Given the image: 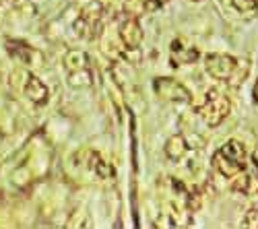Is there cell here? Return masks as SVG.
I'll use <instances>...</instances> for the list:
<instances>
[{
  "mask_svg": "<svg viewBox=\"0 0 258 229\" xmlns=\"http://www.w3.org/2000/svg\"><path fill=\"white\" fill-rule=\"evenodd\" d=\"M165 3H167V0H124V7L128 9V13L135 15L137 11H147V13L157 11Z\"/></svg>",
  "mask_w": 258,
  "mask_h": 229,
  "instance_id": "12",
  "label": "cell"
},
{
  "mask_svg": "<svg viewBox=\"0 0 258 229\" xmlns=\"http://www.w3.org/2000/svg\"><path fill=\"white\" fill-rule=\"evenodd\" d=\"M188 153V142L182 134H174L169 136L167 142H165V155L171 159V161H182Z\"/></svg>",
  "mask_w": 258,
  "mask_h": 229,
  "instance_id": "11",
  "label": "cell"
},
{
  "mask_svg": "<svg viewBox=\"0 0 258 229\" xmlns=\"http://www.w3.org/2000/svg\"><path fill=\"white\" fill-rule=\"evenodd\" d=\"M153 89L163 101H174V103H188L192 99V93L182 85L180 81L169 79V77H159L153 81Z\"/></svg>",
  "mask_w": 258,
  "mask_h": 229,
  "instance_id": "6",
  "label": "cell"
},
{
  "mask_svg": "<svg viewBox=\"0 0 258 229\" xmlns=\"http://www.w3.org/2000/svg\"><path fill=\"white\" fill-rule=\"evenodd\" d=\"M25 95L33 101V103H37V106H41V103H46L48 101V89H46V85L41 83L35 74H27V79H25Z\"/></svg>",
  "mask_w": 258,
  "mask_h": 229,
  "instance_id": "10",
  "label": "cell"
},
{
  "mask_svg": "<svg viewBox=\"0 0 258 229\" xmlns=\"http://www.w3.org/2000/svg\"><path fill=\"white\" fill-rule=\"evenodd\" d=\"M64 68L69 74V83L77 89L91 87L93 83V66L89 56L81 50H71L64 56Z\"/></svg>",
  "mask_w": 258,
  "mask_h": 229,
  "instance_id": "4",
  "label": "cell"
},
{
  "mask_svg": "<svg viewBox=\"0 0 258 229\" xmlns=\"http://www.w3.org/2000/svg\"><path fill=\"white\" fill-rule=\"evenodd\" d=\"M205 70L229 87H238L246 81L250 72V62L242 58H233L229 54H209L205 58Z\"/></svg>",
  "mask_w": 258,
  "mask_h": 229,
  "instance_id": "1",
  "label": "cell"
},
{
  "mask_svg": "<svg viewBox=\"0 0 258 229\" xmlns=\"http://www.w3.org/2000/svg\"><path fill=\"white\" fill-rule=\"evenodd\" d=\"M118 31H120V39L126 48L131 50H139L143 44V27L139 23V19L133 13H124L118 17Z\"/></svg>",
  "mask_w": 258,
  "mask_h": 229,
  "instance_id": "8",
  "label": "cell"
},
{
  "mask_svg": "<svg viewBox=\"0 0 258 229\" xmlns=\"http://www.w3.org/2000/svg\"><path fill=\"white\" fill-rule=\"evenodd\" d=\"M231 110V101L225 93H221L219 89H211L207 91L203 103H199V106L195 108V112L201 116V120L207 124V126L215 128V126H219V124L227 118Z\"/></svg>",
  "mask_w": 258,
  "mask_h": 229,
  "instance_id": "3",
  "label": "cell"
},
{
  "mask_svg": "<svg viewBox=\"0 0 258 229\" xmlns=\"http://www.w3.org/2000/svg\"><path fill=\"white\" fill-rule=\"evenodd\" d=\"M192 3H199V0H192Z\"/></svg>",
  "mask_w": 258,
  "mask_h": 229,
  "instance_id": "16",
  "label": "cell"
},
{
  "mask_svg": "<svg viewBox=\"0 0 258 229\" xmlns=\"http://www.w3.org/2000/svg\"><path fill=\"white\" fill-rule=\"evenodd\" d=\"M101 25H103V7L99 3H89L77 17L75 31L85 39H93L99 35Z\"/></svg>",
  "mask_w": 258,
  "mask_h": 229,
  "instance_id": "5",
  "label": "cell"
},
{
  "mask_svg": "<svg viewBox=\"0 0 258 229\" xmlns=\"http://www.w3.org/2000/svg\"><path fill=\"white\" fill-rule=\"evenodd\" d=\"M225 3L235 11V13H240V15H254L258 11V0H225Z\"/></svg>",
  "mask_w": 258,
  "mask_h": 229,
  "instance_id": "13",
  "label": "cell"
},
{
  "mask_svg": "<svg viewBox=\"0 0 258 229\" xmlns=\"http://www.w3.org/2000/svg\"><path fill=\"white\" fill-rule=\"evenodd\" d=\"M231 188L244 196L258 194V159L256 157H250L246 168L231 180Z\"/></svg>",
  "mask_w": 258,
  "mask_h": 229,
  "instance_id": "7",
  "label": "cell"
},
{
  "mask_svg": "<svg viewBox=\"0 0 258 229\" xmlns=\"http://www.w3.org/2000/svg\"><path fill=\"white\" fill-rule=\"evenodd\" d=\"M244 227H250V229H258V209H250L242 221Z\"/></svg>",
  "mask_w": 258,
  "mask_h": 229,
  "instance_id": "14",
  "label": "cell"
},
{
  "mask_svg": "<svg viewBox=\"0 0 258 229\" xmlns=\"http://www.w3.org/2000/svg\"><path fill=\"white\" fill-rule=\"evenodd\" d=\"M201 58V52L197 48H190V46H184L182 39H174L171 41V64L174 66H186V64H192Z\"/></svg>",
  "mask_w": 258,
  "mask_h": 229,
  "instance_id": "9",
  "label": "cell"
},
{
  "mask_svg": "<svg viewBox=\"0 0 258 229\" xmlns=\"http://www.w3.org/2000/svg\"><path fill=\"white\" fill-rule=\"evenodd\" d=\"M252 95H254V101L258 103V81H256V85H254V91H252Z\"/></svg>",
  "mask_w": 258,
  "mask_h": 229,
  "instance_id": "15",
  "label": "cell"
},
{
  "mask_svg": "<svg viewBox=\"0 0 258 229\" xmlns=\"http://www.w3.org/2000/svg\"><path fill=\"white\" fill-rule=\"evenodd\" d=\"M250 155L246 151V147L240 140H227L225 144L215 151L213 155V168L217 174H221L227 180H233L238 176L248 163Z\"/></svg>",
  "mask_w": 258,
  "mask_h": 229,
  "instance_id": "2",
  "label": "cell"
}]
</instances>
